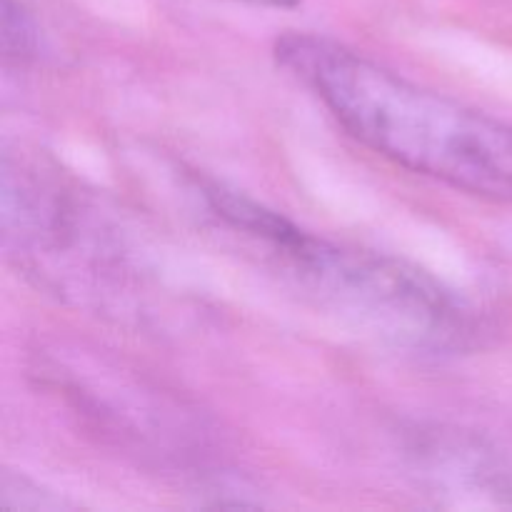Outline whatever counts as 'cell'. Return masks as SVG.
Returning a JSON list of instances; mask_svg holds the SVG:
<instances>
[{"mask_svg":"<svg viewBox=\"0 0 512 512\" xmlns=\"http://www.w3.org/2000/svg\"><path fill=\"white\" fill-rule=\"evenodd\" d=\"M210 205L228 228L263 245L305 293L353 328L420 353L463 350L473 340L468 305L425 270L373 250L328 243L225 185Z\"/></svg>","mask_w":512,"mask_h":512,"instance_id":"2","label":"cell"},{"mask_svg":"<svg viewBox=\"0 0 512 512\" xmlns=\"http://www.w3.org/2000/svg\"><path fill=\"white\" fill-rule=\"evenodd\" d=\"M415 470L440 505L512 508V470L480 440L433 433L413 448Z\"/></svg>","mask_w":512,"mask_h":512,"instance_id":"3","label":"cell"},{"mask_svg":"<svg viewBox=\"0 0 512 512\" xmlns=\"http://www.w3.org/2000/svg\"><path fill=\"white\" fill-rule=\"evenodd\" d=\"M243 3L268 5V8H293V5H298L300 0H243Z\"/></svg>","mask_w":512,"mask_h":512,"instance_id":"6","label":"cell"},{"mask_svg":"<svg viewBox=\"0 0 512 512\" xmlns=\"http://www.w3.org/2000/svg\"><path fill=\"white\" fill-rule=\"evenodd\" d=\"M275 58L375 153L470 195L512 203L510 123L420 88L320 35H283Z\"/></svg>","mask_w":512,"mask_h":512,"instance_id":"1","label":"cell"},{"mask_svg":"<svg viewBox=\"0 0 512 512\" xmlns=\"http://www.w3.org/2000/svg\"><path fill=\"white\" fill-rule=\"evenodd\" d=\"M0 505L5 510H63L70 508L68 503H63L60 498H53L50 493H45L43 488L33 485L30 480L18 478V475H3V483H0Z\"/></svg>","mask_w":512,"mask_h":512,"instance_id":"5","label":"cell"},{"mask_svg":"<svg viewBox=\"0 0 512 512\" xmlns=\"http://www.w3.org/2000/svg\"><path fill=\"white\" fill-rule=\"evenodd\" d=\"M38 25L33 15L25 10V5L15 0H3V53L8 60H25L38 53Z\"/></svg>","mask_w":512,"mask_h":512,"instance_id":"4","label":"cell"}]
</instances>
